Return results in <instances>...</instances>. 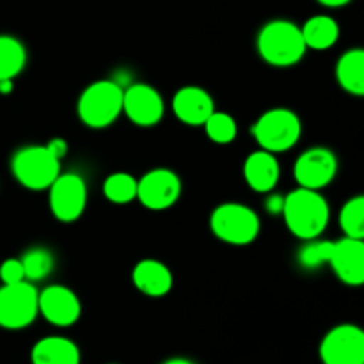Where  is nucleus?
Listing matches in <instances>:
<instances>
[{
  "instance_id": "nucleus-28",
  "label": "nucleus",
  "mask_w": 364,
  "mask_h": 364,
  "mask_svg": "<svg viewBox=\"0 0 364 364\" xmlns=\"http://www.w3.org/2000/svg\"><path fill=\"white\" fill-rule=\"evenodd\" d=\"M283 203H284V196L270 194L269 198L265 199L267 212L272 213V215H279V213L283 212Z\"/></svg>"
},
{
  "instance_id": "nucleus-24",
  "label": "nucleus",
  "mask_w": 364,
  "mask_h": 364,
  "mask_svg": "<svg viewBox=\"0 0 364 364\" xmlns=\"http://www.w3.org/2000/svg\"><path fill=\"white\" fill-rule=\"evenodd\" d=\"M203 127H205L210 141L215 144H231L238 134L237 121L233 119V116L226 112H217V110H213L212 116L205 121Z\"/></svg>"
},
{
  "instance_id": "nucleus-20",
  "label": "nucleus",
  "mask_w": 364,
  "mask_h": 364,
  "mask_svg": "<svg viewBox=\"0 0 364 364\" xmlns=\"http://www.w3.org/2000/svg\"><path fill=\"white\" fill-rule=\"evenodd\" d=\"M301 32L306 48L311 50H329L340 39V25L327 14H316L309 18L301 27Z\"/></svg>"
},
{
  "instance_id": "nucleus-5",
  "label": "nucleus",
  "mask_w": 364,
  "mask_h": 364,
  "mask_svg": "<svg viewBox=\"0 0 364 364\" xmlns=\"http://www.w3.org/2000/svg\"><path fill=\"white\" fill-rule=\"evenodd\" d=\"M259 148L269 153H284L294 148L302 135V124L290 109H270L251 127Z\"/></svg>"
},
{
  "instance_id": "nucleus-17",
  "label": "nucleus",
  "mask_w": 364,
  "mask_h": 364,
  "mask_svg": "<svg viewBox=\"0 0 364 364\" xmlns=\"http://www.w3.org/2000/svg\"><path fill=\"white\" fill-rule=\"evenodd\" d=\"M132 281L141 294L148 297H164L173 288V274L159 259H142L134 267Z\"/></svg>"
},
{
  "instance_id": "nucleus-8",
  "label": "nucleus",
  "mask_w": 364,
  "mask_h": 364,
  "mask_svg": "<svg viewBox=\"0 0 364 364\" xmlns=\"http://www.w3.org/2000/svg\"><path fill=\"white\" fill-rule=\"evenodd\" d=\"M48 203L53 217L60 223H75L87 205V185L77 173L59 174L48 187Z\"/></svg>"
},
{
  "instance_id": "nucleus-29",
  "label": "nucleus",
  "mask_w": 364,
  "mask_h": 364,
  "mask_svg": "<svg viewBox=\"0 0 364 364\" xmlns=\"http://www.w3.org/2000/svg\"><path fill=\"white\" fill-rule=\"evenodd\" d=\"M46 148H48L50 151H52L53 155H55L59 160H63L64 156L68 155V142L64 141V139H60V137L52 139V141L46 144Z\"/></svg>"
},
{
  "instance_id": "nucleus-12",
  "label": "nucleus",
  "mask_w": 364,
  "mask_h": 364,
  "mask_svg": "<svg viewBox=\"0 0 364 364\" xmlns=\"http://www.w3.org/2000/svg\"><path fill=\"white\" fill-rule=\"evenodd\" d=\"M164 100L155 87L148 84H130L123 91V112L137 127H155L164 117Z\"/></svg>"
},
{
  "instance_id": "nucleus-13",
  "label": "nucleus",
  "mask_w": 364,
  "mask_h": 364,
  "mask_svg": "<svg viewBox=\"0 0 364 364\" xmlns=\"http://www.w3.org/2000/svg\"><path fill=\"white\" fill-rule=\"evenodd\" d=\"M38 309L46 322L57 327L73 326L82 315V304L75 291L63 284H50L39 291Z\"/></svg>"
},
{
  "instance_id": "nucleus-2",
  "label": "nucleus",
  "mask_w": 364,
  "mask_h": 364,
  "mask_svg": "<svg viewBox=\"0 0 364 364\" xmlns=\"http://www.w3.org/2000/svg\"><path fill=\"white\" fill-rule=\"evenodd\" d=\"M258 53L267 64L276 68H290L301 63L306 53L301 27L288 20H272L265 23L256 39Z\"/></svg>"
},
{
  "instance_id": "nucleus-15",
  "label": "nucleus",
  "mask_w": 364,
  "mask_h": 364,
  "mask_svg": "<svg viewBox=\"0 0 364 364\" xmlns=\"http://www.w3.org/2000/svg\"><path fill=\"white\" fill-rule=\"evenodd\" d=\"M215 110L208 91L198 85H185L173 96V112L181 123L188 127H203Z\"/></svg>"
},
{
  "instance_id": "nucleus-19",
  "label": "nucleus",
  "mask_w": 364,
  "mask_h": 364,
  "mask_svg": "<svg viewBox=\"0 0 364 364\" xmlns=\"http://www.w3.org/2000/svg\"><path fill=\"white\" fill-rule=\"evenodd\" d=\"M336 80L352 96L364 95V50L352 48L341 53L336 63Z\"/></svg>"
},
{
  "instance_id": "nucleus-23",
  "label": "nucleus",
  "mask_w": 364,
  "mask_h": 364,
  "mask_svg": "<svg viewBox=\"0 0 364 364\" xmlns=\"http://www.w3.org/2000/svg\"><path fill=\"white\" fill-rule=\"evenodd\" d=\"M340 228L348 238H364V196L348 199L340 212Z\"/></svg>"
},
{
  "instance_id": "nucleus-18",
  "label": "nucleus",
  "mask_w": 364,
  "mask_h": 364,
  "mask_svg": "<svg viewBox=\"0 0 364 364\" xmlns=\"http://www.w3.org/2000/svg\"><path fill=\"white\" fill-rule=\"evenodd\" d=\"M32 364H80L77 343L64 336H46L31 350Z\"/></svg>"
},
{
  "instance_id": "nucleus-27",
  "label": "nucleus",
  "mask_w": 364,
  "mask_h": 364,
  "mask_svg": "<svg viewBox=\"0 0 364 364\" xmlns=\"http://www.w3.org/2000/svg\"><path fill=\"white\" fill-rule=\"evenodd\" d=\"M0 279H2L4 284H13L20 283V281H25L23 267H21V262L18 258H9L0 265Z\"/></svg>"
},
{
  "instance_id": "nucleus-16",
  "label": "nucleus",
  "mask_w": 364,
  "mask_h": 364,
  "mask_svg": "<svg viewBox=\"0 0 364 364\" xmlns=\"http://www.w3.org/2000/svg\"><path fill=\"white\" fill-rule=\"evenodd\" d=\"M281 176L279 160L274 153L258 149L251 153L244 162V178L245 183L259 194L274 191Z\"/></svg>"
},
{
  "instance_id": "nucleus-25",
  "label": "nucleus",
  "mask_w": 364,
  "mask_h": 364,
  "mask_svg": "<svg viewBox=\"0 0 364 364\" xmlns=\"http://www.w3.org/2000/svg\"><path fill=\"white\" fill-rule=\"evenodd\" d=\"M23 267L25 279L28 281H41L48 277L53 270V256L46 249L36 247L31 249L20 259Z\"/></svg>"
},
{
  "instance_id": "nucleus-4",
  "label": "nucleus",
  "mask_w": 364,
  "mask_h": 364,
  "mask_svg": "<svg viewBox=\"0 0 364 364\" xmlns=\"http://www.w3.org/2000/svg\"><path fill=\"white\" fill-rule=\"evenodd\" d=\"M11 171L21 187L45 191L60 174V160L45 146H25L11 160Z\"/></svg>"
},
{
  "instance_id": "nucleus-32",
  "label": "nucleus",
  "mask_w": 364,
  "mask_h": 364,
  "mask_svg": "<svg viewBox=\"0 0 364 364\" xmlns=\"http://www.w3.org/2000/svg\"><path fill=\"white\" fill-rule=\"evenodd\" d=\"M162 364H196V363L188 361V359H183V358H174V359H169V361H166Z\"/></svg>"
},
{
  "instance_id": "nucleus-6",
  "label": "nucleus",
  "mask_w": 364,
  "mask_h": 364,
  "mask_svg": "<svg viewBox=\"0 0 364 364\" xmlns=\"http://www.w3.org/2000/svg\"><path fill=\"white\" fill-rule=\"evenodd\" d=\"M259 217L249 206L240 203H224L210 215V230L219 238L231 245H249L259 235Z\"/></svg>"
},
{
  "instance_id": "nucleus-7",
  "label": "nucleus",
  "mask_w": 364,
  "mask_h": 364,
  "mask_svg": "<svg viewBox=\"0 0 364 364\" xmlns=\"http://www.w3.org/2000/svg\"><path fill=\"white\" fill-rule=\"evenodd\" d=\"M38 294L31 281L0 287V327L20 331L31 326L38 316Z\"/></svg>"
},
{
  "instance_id": "nucleus-14",
  "label": "nucleus",
  "mask_w": 364,
  "mask_h": 364,
  "mask_svg": "<svg viewBox=\"0 0 364 364\" xmlns=\"http://www.w3.org/2000/svg\"><path fill=\"white\" fill-rule=\"evenodd\" d=\"M329 265L341 283L361 287L364 283V242L348 237L333 242Z\"/></svg>"
},
{
  "instance_id": "nucleus-11",
  "label": "nucleus",
  "mask_w": 364,
  "mask_h": 364,
  "mask_svg": "<svg viewBox=\"0 0 364 364\" xmlns=\"http://www.w3.org/2000/svg\"><path fill=\"white\" fill-rule=\"evenodd\" d=\"M338 159L327 148H309L299 155L294 166V176L299 187L320 191L336 178Z\"/></svg>"
},
{
  "instance_id": "nucleus-9",
  "label": "nucleus",
  "mask_w": 364,
  "mask_h": 364,
  "mask_svg": "<svg viewBox=\"0 0 364 364\" xmlns=\"http://www.w3.org/2000/svg\"><path fill=\"white\" fill-rule=\"evenodd\" d=\"M181 196V180L174 171L156 167L137 180V198L142 206L153 212L169 210Z\"/></svg>"
},
{
  "instance_id": "nucleus-26",
  "label": "nucleus",
  "mask_w": 364,
  "mask_h": 364,
  "mask_svg": "<svg viewBox=\"0 0 364 364\" xmlns=\"http://www.w3.org/2000/svg\"><path fill=\"white\" fill-rule=\"evenodd\" d=\"M331 251H333V242L313 238L299 252V263L304 269H318L323 263H329Z\"/></svg>"
},
{
  "instance_id": "nucleus-31",
  "label": "nucleus",
  "mask_w": 364,
  "mask_h": 364,
  "mask_svg": "<svg viewBox=\"0 0 364 364\" xmlns=\"http://www.w3.org/2000/svg\"><path fill=\"white\" fill-rule=\"evenodd\" d=\"M13 91V80H0V95H9Z\"/></svg>"
},
{
  "instance_id": "nucleus-1",
  "label": "nucleus",
  "mask_w": 364,
  "mask_h": 364,
  "mask_svg": "<svg viewBox=\"0 0 364 364\" xmlns=\"http://www.w3.org/2000/svg\"><path fill=\"white\" fill-rule=\"evenodd\" d=\"M281 215L284 217V224L294 237L308 242L318 238L326 231L331 210L318 191L299 187L284 196Z\"/></svg>"
},
{
  "instance_id": "nucleus-30",
  "label": "nucleus",
  "mask_w": 364,
  "mask_h": 364,
  "mask_svg": "<svg viewBox=\"0 0 364 364\" xmlns=\"http://www.w3.org/2000/svg\"><path fill=\"white\" fill-rule=\"evenodd\" d=\"M316 2H320L326 7H341V6H347L350 0H316Z\"/></svg>"
},
{
  "instance_id": "nucleus-10",
  "label": "nucleus",
  "mask_w": 364,
  "mask_h": 364,
  "mask_svg": "<svg viewBox=\"0 0 364 364\" xmlns=\"http://www.w3.org/2000/svg\"><path fill=\"white\" fill-rule=\"evenodd\" d=\"M323 364H364V333L354 323L333 327L320 343Z\"/></svg>"
},
{
  "instance_id": "nucleus-22",
  "label": "nucleus",
  "mask_w": 364,
  "mask_h": 364,
  "mask_svg": "<svg viewBox=\"0 0 364 364\" xmlns=\"http://www.w3.org/2000/svg\"><path fill=\"white\" fill-rule=\"evenodd\" d=\"M103 196L114 205H127L137 198V180L128 173H114L103 181Z\"/></svg>"
},
{
  "instance_id": "nucleus-21",
  "label": "nucleus",
  "mask_w": 364,
  "mask_h": 364,
  "mask_svg": "<svg viewBox=\"0 0 364 364\" xmlns=\"http://www.w3.org/2000/svg\"><path fill=\"white\" fill-rule=\"evenodd\" d=\"M27 50L20 39L0 36V80H13L23 71Z\"/></svg>"
},
{
  "instance_id": "nucleus-3",
  "label": "nucleus",
  "mask_w": 364,
  "mask_h": 364,
  "mask_svg": "<svg viewBox=\"0 0 364 364\" xmlns=\"http://www.w3.org/2000/svg\"><path fill=\"white\" fill-rule=\"evenodd\" d=\"M123 91L114 80H96L82 91L77 112L89 128H107L123 112Z\"/></svg>"
}]
</instances>
